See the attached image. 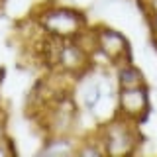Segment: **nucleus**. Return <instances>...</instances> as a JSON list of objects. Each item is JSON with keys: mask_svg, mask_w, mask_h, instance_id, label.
I'll use <instances>...</instances> for the list:
<instances>
[{"mask_svg": "<svg viewBox=\"0 0 157 157\" xmlns=\"http://www.w3.org/2000/svg\"><path fill=\"white\" fill-rule=\"evenodd\" d=\"M106 90L102 86V81H90L88 85L82 88V94H81V104L86 112H94L100 102L104 100Z\"/></svg>", "mask_w": 157, "mask_h": 157, "instance_id": "nucleus-7", "label": "nucleus"}, {"mask_svg": "<svg viewBox=\"0 0 157 157\" xmlns=\"http://www.w3.org/2000/svg\"><path fill=\"white\" fill-rule=\"evenodd\" d=\"M145 14H157V0H141Z\"/></svg>", "mask_w": 157, "mask_h": 157, "instance_id": "nucleus-10", "label": "nucleus"}, {"mask_svg": "<svg viewBox=\"0 0 157 157\" xmlns=\"http://www.w3.org/2000/svg\"><path fill=\"white\" fill-rule=\"evenodd\" d=\"M147 24H149V29L153 33L155 43H157V14H147Z\"/></svg>", "mask_w": 157, "mask_h": 157, "instance_id": "nucleus-9", "label": "nucleus"}, {"mask_svg": "<svg viewBox=\"0 0 157 157\" xmlns=\"http://www.w3.org/2000/svg\"><path fill=\"white\" fill-rule=\"evenodd\" d=\"M36 22L45 36L59 39H75L86 29L85 14L69 6H45Z\"/></svg>", "mask_w": 157, "mask_h": 157, "instance_id": "nucleus-1", "label": "nucleus"}, {"mask_svg": "<svg viewBox=\"0 0 157 157\" xmlns=\"http://www.w3.org/2000/svg\"><path fill=\"white\" fill-rule=\"evenodd\" d=\"M94 136L102 144L106 155H130L140 145L137 124L118 114H114V118L108 120L106 124H102Z\"/></svg>", "mask_w": 157, "mask_h": 157, "instance_id": "nucleus-2", "label": "nucleus"}, {"mask_svg": "<svg viewBox=\"0 0 157 157\" xmlns=\"http://www.w3.org/2000/svg\"><path fill=\"white\" fill-rule=\"evenodd\" d=\"M92 36H94V43H96V53H100L112 67H118L120 63L128 61L130 43L124 37V33L108 26H98L96 29H92Z\"/></svg>", "mask_w": 157, "mask_h": 157, "instance_id": "nucleus-3", "label": "nucleus"}, {"mask_svg": "<svg viewBox=\"0 0 157 157\" xmlns=\"http://www.w3.org/2000/svg\"><path fill=\"white\" fill-rule=\"evenodd\" d=\"M77 145H78V141H75L73 136H69V134L47 136L41 149H39V155H47V157L77 155Z\"/></svg>", "mask_w": 157, "mask_h": 157, "instance_id": "nucleus-5", "label": "nucleus"}, {"mask_svg": "<svg viewBox=\"0 0 157 157\" xmlns=\"http://www.w3.org/2000/svg\"><path fill=\"white\" fill-rule=\"evenodd\" d=\"M0 137H4V136H2V128H0Z\"/></svg>", "mask_w": 157, "mask_h": 157, "instance_id": "nucleus-11", "label": "nucleus"}, {"mask_svg": "<svg viewBox=\"0 0 157 157\" xmlns=\"http://www.w3.org/2000/svg\"><path fill=\"white\" fill-rule=\"evenodd\" d=\"M116 114L130 122H136V124L144 122L145 116L149 114V90H147V85L136 86V88H118Z\"/></svg>", "mask_w": 157, "mask_h": 157, "instance_id": "nucleus-4", "label": "nucleus"}, {"mask_svg": "<svg viewBox=\"0 0 157 157\" xmlns=\"http://www.w3.org/2000/svg\"><path fill=\"white\" fill-rule=\"evenodd\" d=\"M116 85L118 88H136V86H145V77L136 67L134 63L126 61L116 67Z\"/></svg>", "mask_w": 157, "mask_h": 157, "instance_id": "nucleus-6", "label": "nucleus"}, {"mask_svg": "<svg viewBox=\"0 0 157 157\" xmlns=\"http://www.w3.org/2000/svg\"><path fill=\"white\" fill-rule=\"evenodd\" d=\"M77 155H88V157H94V155H106L104 153V147L98 141V137L94 136L92 140H85L77 145Z\"/></svg>", "mask_w": 157, "mask_h": 157, "instance_id": "nucleus-8", "label": "nucleus"}]
</instances>
